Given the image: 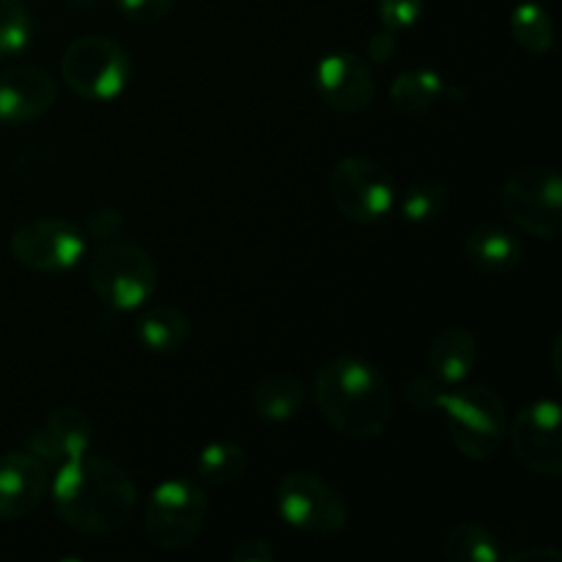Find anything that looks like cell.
<instances>
[{
    "instance_id": "cell-9",
    "label": "cell",
    "mask_w": 562,
    "mask_h": 562,
    "mask_svg": "<svg viewBox=\"0 0 562 562\" xmlns=\"http://www.w3.org/2000/svg\"><path fill=\"white\" fill-rule=\"evenodd\" d=\"M327 190L340 217L357 225L382 223L395 209V181L379 159L366 154L340 157L329 168Z\"/></svg>"
},
{
    "instance_id": "cell-30",
    "label": "cell",
    "mask_w": 562,
    "mask_h": 562,
    "mask_svg": "<svg viewBox=\"0 0 562 562\" xmlns=\"http://www.w3.org/2000/svg\"><path fill=\"white\" fill-rule=\"evenodd\" d=\"M366 49H368V58H371V64H387V60H393L395 49H398V33L382 25L371 38H368Z\"/></svg>"
},
{
    "instance_id": "cell-12",
    "label": "cell",
    "mask_w": 562,
    "mask_h": 562,
    "mask_svg": "<svg viewBox=\"0 0 562 562\" xmlns=\"http://www.w3.org/2000/svg\"><path fill=\"white\" fill-rule=\"evenodd\" d=\"M313 88L329 110L340 115H357L371 108L376 97V77L357 53L335 49L318 58L313 69Z\"/></svg>"
},
{
    "instance_id": "cell-21",
    "label": "cell",
    "mask_w": 562,
    "mask_h": 562,
    "mask_svg": "<svg viewBox=\"0 0 562 562\" xmlns=\"http://www.w3.org/2000/svg\"><path fill=\"white\" fill-rule=\"evenodd\" d=\"M442 558L448 562H499V538L481 521H461L442 538Z\"/></svg>"
},
{
    "instance_id": "cell-24",
    "label": "cell",
    "mask_w": 562,
    "mask_h": 562,
    "mask_svg": "<svg viewBox=\"0 0 562 562\" xmlns=\"http://www.w3.org/2000/svg\"><path fill=\"white\" fill-rule=\"evenodd\" d=\"M398 201V198H395ZM450 203V190L448 184H442L439 179H420L412 187H406L404 195H401L398 209L401 217L412 225H426L434 223L437 217H442V212Z\"/></svg>"
},
{
    "instance_id": "cell-23",
    "label": "cell",
    "mask_w": 562,
    "mask_h": 562,
    "mask_svg": "<svg viewBox=\"0 0 562 562\" xmlns=\"http://www.w3.org/2000/svg\"><path fill=\"white\" fill-rule=\"evenodd\" d=\"M247 472V453L234 439H217L198 453L195 475L209 486H231Z\"/></svg>"
},
{
    "instance_id": "cell-5",
    "label": "cell",
    "mask_w": 562,
    "mask_h": 562,
    "mask_svg": "<svg viewBox=\"0 0 562 562\" xmlns=\"http://www.w3.org/2000/svg\"><path fill=\"white\" fill-rule=\"evenodd\" d=\"M274 510L280 519L305 536H338L351 519L346 494L318 472H285L274 486Z\"/></svg>"
},
{
    "instance_id": "cell-27",
    "label": "cell",
    "mask_w": 562,
    "mask_h": 562,
    "mask_svg": "<svg viewBox=\"0 0 562 562\" xmlns=\"http://www.w3.org/2000/svg\"><path fill=\"white\" fill-rule=\"evenodd\" d=\"M445 384H439L431 373H417L406 382L404 398L417 415H434L439 412V404H442Z\"/></svg>"
},
{
    "instance_id": "cell-1",
    "label": "cell",
    "mask_w": 562,
    "mask_h": 562,
    "mask_svg": "<svg viewBox=\"0 0 562 562\" xmlns=\"http://www.w3.org/2000/svg\"><path fill=\"white\" fill-rule=\"evenodd\" d=\"M49 497L58 519L82 536H113L130 525L137 508V486L130 472L91 450L58 467Z\"/></svg>"
},
{
    "instance_id": "cell-14",
    "label": "cell",
    "mask_w": 562,
    "mask_h": 562,
    "mask_svg": "<svg viewBox=\"0 0 562 562\" xmlns=\"http://www.w3.org/2000/svg\"><path fill=\"white\" fill-rule=\"evenodd\" d=\"M53 470L31 450H9L0 456V521L31 516L49 494Z\"/></svg>"
},
{
    "instance_id": "cell-25",
    "label": "cell",
    "mask_w": 562,
    "mask_h": 562,
    "mask_svg": "<svg viewBox=\"0 0 562 562\" xmlns=\"http://www.w3.org/2000/svg\"><path fill=\"white\" fill-rule=\"evenodd\" d=\"M33 42L31 11L22 0H0V64L27 53Z\"/></svg>"
},
{
    "instance_id": "cell-11",
    "label": "cell",
    "mask_w": 562,
    "mask_h": 562,
    "mask_svg": "<svg viewBox=\"0 0 562 562\" xmlns=\"http://www.w3.org/2000/svg\"><path fill=\"white\" fill-rule=\"evenodd\" d=\"M505 439L527 472L549 481L562 475V412L554 398H538L521 406L519 415L508 423Z\"/></svg>"
},
{
    "instance_id": "cell-31",
    "label": "cell",
    "mask_w": 562,
    "mask_h": 562,
    "mask_svg": "<svg viewBox=\"0 0 562 562\" xmlns=\"http://www.w3.org/2000/svg\"><path fill=\"white\" fill-rule=\"evenodd\" d=\"M278 554L263 538H245L231 549V562H272Z\"/></svg>"
},
{
    "instance_id": "cell-6",
    "label": "cell",
    "mask_w": 562,
    "mask_h": 562,
    "mask_svg": "<svg viewBox=\"0 0 562 562\" xmlns=\"http://www.w3.org/2000/svg\"><path fill=\"white\" fill-rule=\"evenodd\" d=\"M499 206L514 228L536 239H558L562 231V179L549 165H525L505 176Z\"/></svg>"
},
{
    "instance_id": "cell-10",
    "label": "cell",
    "mask_w": 562,
    "mask_h": 562,
    "mask_svg": "<svg viewBox=\"0 0 562 562\" xmlns=\"http://www.w3.org/2000/svg\"><path fill=\"white\" fill-rule=\"evenodd\" d=\"M88 239L82 228L64 217H38L16 225L9 250L20 267L36 274L71 272L86 256Z\"/></svg>"
},
{
    "instance_id": "cell-28",
    "label": "cell",
    "mask_w": 562,
    "mask_h": 562,
    "mask_svg": "<svg viewBox=\"0 0 562 562\" xmlns=\"http://www.w3.org/2000/svg\"><path fill=\"white\" fill-rule=\"evenodd\" d=\"M423 11L426 0H379V22L395 33L415 27Z\"/></svg>"
},
{
    "instance_id": "cell-18",
    "label": "cell",
    "mask_w": 562,
    "mask_h": 562,
    "mask_svg": "<svg viewBox=\"0 0 562 562\" xmlns=\"http://www.w3.org/2000/svg\"><path fill=\"white\" fill-rule=\"evenodd\" d=\"M137 340L146 346L148 351L157 355H176L184 349L192 338V322L181 307L168 305H151L140 313L135 324Z\"/></svg>"
},
{
    "instance_id": "cell-33",
    "label": "cell",
    "mask_w": 562,
    "mask_h": 562,
    "mask_svg": "<svg viewBox=\"0 0 562 562\" xmlns=\"http://www.w3.org/2000/svg\"><path fill=\"white\" fill-rule=\"evenodd\" d=\"M71 5H75V9H80V11H88V9H93V5L99 3V0H69Z\"/></svg>"
},
{
    "instance_id": "cell-22",
    "label": "cell",
    "mask_w": 562,
    "mask_h": 562,
    "mask_svg": "<svg viewBox=\"0 0 562 562\" xmlns=\"http://www.w3.org/2000/svg\"><path fill=\"white\" fill-rule=\"evenodd\" d=\"M510 36L525 53L543 58L554 47V20L538 0H525L510 11Z\"/></svg>"
},
{
    "instance_id": "cell-19",
    "label": "cell",
    "mask_w": 562,
    "mask_h": 562,
    "mask_svg": "<svg viewBox=\"0 0 562 562\" xmlns=\"http://www.w3.org/2000/svg\"><path fill=\"white\" fill-rule=\"evenodd\" d=\"M305 384L291 373H269L252 387L250 404L261 420L289 423L305 406Z\"/></svg>"
},
{
    "instance_id": "cell-20",
    "label": "cell",
    "mask_w": 562,
    "mask_h": 562,
    "mask_svg": "<svg viewBox=\"0 0 562 562\" xmlns=\"http://www.w3.org/2000/svg\"><path fill=\"white\" fill-rule=\"evenodd\" d=\"M448 93V82L434 69H406L390 86V104L401 115H426L437 108Z\"/></svg>"
},
{
    "instance_id": "cell-7",
    "label": "cell",
    "mask_w": 562,
    "mask_h": 562,
    "mask_svg": "<svg viewBox=\"0 0 562 562\" xmlns=\"http://www.w3.org/2000/svg\"><path fill=\"white\" fill-rule=\"evenodd\" d=\"M60 77L66 88L86 102H113L132 80L130 53L115 38L88 33L64 49Z\"/></svg>"
},
{
    "instance_id": "cell-15",
    "label": "cell",
    "mask_w": 562,
    "mask_h": 562,
    "mask_svg": "<svg viewBox=\"0 0 562 562\" xmlns=\"http://www.w3.org/2000/svg\"><path fill=\"white\" fill-rule=\"evenodd\" d=\"M93 442V423L80 406H58L47 415V420L33 428L25 437V450L44 461L53 470L64 461L88 453Z\"/></svg>"
},
{
    "instance_id": "cell-29",
    "label": "cell",
    "mask_w": 562,
    "mask_h": 562,
    "mask_svg": "<svg viewBox=\"0 0 562 562\" xmlns=\"http://www.w3.org/2000/svg\"><path fill=\"white\" fill-rule=\"evenodd\" d=\"M176 0H115V9L124 20L137 25H157L173 14Z\"/></svg>"
},
{
    "instance_id": "cell-16",
    "label": "cell",
    "mask_w": 562,
    "mask_h": 562,
    "mask_svg": "<svg viewBox=\"0 0 562 562\" xmlns=\"http://www.w3.org/2000/svg\"><path fill=\"white\" fill-rule=\"evenodd\" d=\"M477 357H481V346H477L475 333L461 324H448L428 344V373L445 387H453L472 376Z\"/></svg>"
},
{
    "instance_id": "cell-32",
    "label": "cell",
    "mask_w": 562,
    "mask_h": 562,
    "mask_svg": "<svg viewBox=\"0 0 562 562\" xmlns=\"http://www.w3.org/2000/svg\"><path fill=\"white\" fill-rule=\"evenodd\" d=\"M505 562H562V552L554 547H527L514 554H505Z\"/></svg>"
},
{
    "instance_id": "cell-2",
    "label": "cell",
    "mask_w": 562,
    "mask_h": 562,
    "mask_svg": "<svg viewBox=\"0 0 562 562\" xmlns=\"http://www.w3.org/2000/svg\"><path fill=\"white\" fill-rule=\"evenodd\" d=\"M313 404L335 434L371 442L387 434L395 415L387 376L355 355L329 357L313 379Z\"/></svg>"
},
{
    "instance_id": "cell-4",
    "label": "cell",
    "mask_w": 562,
    "mask_h": 562,
    "mask_svg": "<svg viewBox=\"0 0 562 562\" xmlns=\"http://www.w3.org/2000/svg\"><path fill=\"white\" fill-rule=\"evenodd\" d=\"M88 283L104 307L119 313L140 311L159 289V269L151 252L130 239L99 245L88 267Z\"/></svg>"
},
{
    "instance_id": "cell-3",
    "label": "cell",
    "mask_w": 562,
    "mask_h": 562,
    "mask_svg": "<svg viewBox=\"0 0 562 562\" xmlns=\"http://www.w3.org/2000/svg\"><path fill=\"white\" fill-rule=\"evenodd\" d=\"M450 442L464 459L492 461L499 453L508 431L505 401L483 382H467L445 387L439 404Z\"/></svg>"
},
{
    "instance_id": "cell-8",
    "label": "cell",
    "mask_w": 562,
    "mask_h": 562,
    "mask_svg": "<svg viewBox=\"0 0 562 562\" xmlns=\"http://www.w3.org/2000/svg\"><path fill=\"white\" fill-rule=\"evenodd\" d=\"M209 519V497L201 483L190 477H170L151 492L143 514L148 541L162 552L192 547Z\"/></svg>"
},
{
    "instance_id": "cell-26",
    "label": "cell",
    "mask_w": 562,
    "mask_h": 562,
    "mask_svg": "<svg viewBox=\"0 0 562 562\" xmlns=\"http://www.w3.org/2000/svg\"><path fill=\"white\" fill-rule=\"evenodd\" d=\"M126 228V217L121 209L115 206H99L88 212L86 223H82V234L86 239L97 241V245H108V241L121 239Z\"/></svg>"
},
{
    "instance_id": "cell-13",
    "label": "cell",
    "mask_w": 562,
    "mask_h": 562,
    "mask_svg": "<svg viewBox=\"0 0 562 562\" xmlns=\"http://www.w3.org/2000/svg\"><path fill=\"white\" fill-rule=\"evenodd\" d=\"M58 99L55 77L38 64H11L0 71V124L22 126L38 121Z\"/></svg>"
},
{
    "instance_id": "cell-17",
    "label": "cell",
    "mask_w": 562,
    "mask_h": 562,
    "mask_svg": "<svg viewBox=\"0 0 562 562\" xmlns=\"http://www.w3.org/2000/svg\"><path fill=\"white\" fill-rule=\"evenodd\" d=\"M464 256L477 272L508 274L525 261V245L514 231L503 225H477L464 236Z\"/></svg>"
}]
</instances>
